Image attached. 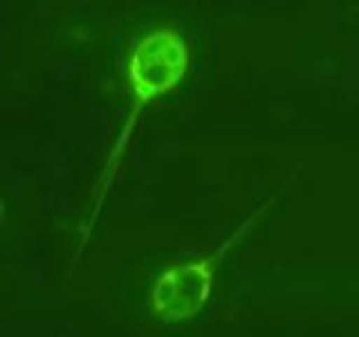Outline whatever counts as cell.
Masks as SVG:
<instances>
[{"instance_id":"1","label":"cell","mask_w":359,"mask_h":337,"mask_svg":"<svg viewBox=\"0 0 359 337\" xmlns=\"http://www.w3.org/2000/svg\"><path fill=\"white\" fill-rule=\"evenodd\" d=\"M187 67L189 50L184 39L173 29H157L133 50L128 63L130 88L140 104H146L173 90L187 74Z\"/></svg>"},{"instance_id":"2","label":"cell","mask_w":359,"mask_h":337,"mask_svg":"<svg viewBox=\"0 0 359 337\" xmlns=\"http://www.w3.org/2000/svg\"><path fill=\"white\" fill-rule=\"evenodd\" d=\"M211 258L171 265L155 281L151 310L164 322L196 317L211 295Z\"/></svg>"}]
</instances>
